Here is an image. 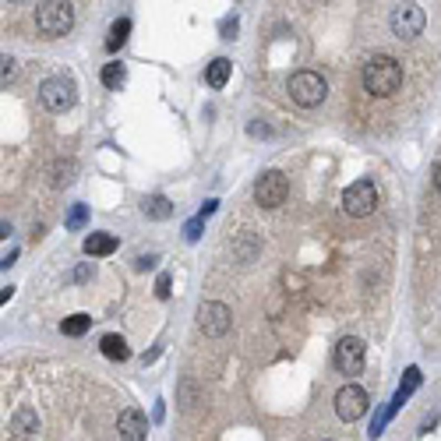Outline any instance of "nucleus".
<instances>
[{
    "instance_id": "f257e3e1",
    "label": "nucleus",
    "mask_w": 441,
    "mask_h": 441,
    "mask_svg": "<svg viewBox=\"0 0 441 441\" xmlns=\"http://www.w3.org/2000/svg\"><path fill=\"white\" fill-rule=\"evenodd\" d=\"M360 78H364V88L371 96L389 99V96H396L402 88V64L396 61V57H389V53H374L371 61L364 64Z\"/></svg>"
},
{
    "instance_id": "f03ea898",
    "label": "nucleus",
    "mask_w": 441,
    "mask_h": 441,
    "mask_svg": "<svg viewBox=\"0 0 441 441\" xmlns=\"http://www.w3.org/2000/svg\"><path fill=\"white\" fill-rule=\"evenodd\" d=\"M325 96H329V81L321 78L318 71H297V74L289 78V99L297 103V106H304V110L321 106V103H325Z\"/></svg>"
},
{
    "instance_id": "7ed1b4c3",
    "label": "nucleus",
    "mask_w": 441,
    "mask_h": 441,
    "mask_svg": "<svg viewBox=\"0 0 441 441\" xmlns=\"http://www.w3.org/2000/svg\"><path fill=\"white\" fill-rule=\"evenodd\" d=\"M71 25H74V8H71V4H61V0H53V4H39V11H36V28H39L46 39L68 36Z\"/></svg>"
},
{
    "instance_id": "20e7f679",
    "label": "nucleus",
    "mask_w": 441,
    "mask_h": 441,
    "mask_svg": "<svg viewBox=\"0 0 441 441\" xmlns=\"http://www.w3.org/2000/svg\"><path fill=\"white\" fill-rule=\"evenodd\" d=\"M378 201H381V194H378L374 181H357V184H349V187L342 191V209H346V216H357V219L371 216V212L378 209Z\"/></svg>"
},
{
    "instance_id": "39448f33",
    "label": "nucleus",
    "mask_w": 441,
    "mask_h": 441,
    "mask_svg": "<svg viewBox=\"0 0 441 441\" xmlns=\"http://www.w3.org/2000/svg\"><path fill=\"white\" fill-rule=\"evenodd\" d=\"M289 194V181L279 173V170H265L258 181H254V201L261 209H279Z\"/></svg>"
},
{
    "instance_id": "423d86ee",
    "label": "nucleus",
    "mask_w": 441,
    "mask_h": 441,
    "mask_svg": "<svg viewBox=\"0 0 441 441\" xmlns=\"http://www.w3.org/2000/svg\"><path fill=\"white\" fill-rule=\"evenodd\" d=\"M39 99H43V106H46V110H53V113L71 110V106H74V81H71V78H64V74L46 78V81L39 85Z\"/></svg>"
},
{
    "instance_id": "0eeeda50",
    "label": "nucleus",
    "mask_w": 441,
    "mask_h": 441,
    "mask_svg": "<svg viewBox=\"0 0 441 441\" xmlns=\"http://www.w3.org/2000/svg\"><path fill=\"white\" fill-rule=\"evenodd\" d=\"M229 325H233V311H229L226 304H219V300H205V304L198 307V329H201L205 336L219 339V336L229 332Z\"/></svg>"
},
{
    "instance_id": "6e6552de",
    "label": "nucleus",
    "mask_w": 441,
    "mask_h": 441,
    "mask_svg": "<svg viewBox=\"0 0 441 441\" xmlns=\"http://www.w3.org/2000/svg\"><path fill=\"white\" fill-rule=\"evenodd\" d=\"M364 357H367V346H364V339H357V336H346V339H339V342H336L332 364H336V371H339V374H357V371L364 367Z\"/></svg>"
},
{
    "instance_id": "1a4fd4ad",
    "label": "nucleus",
    "mask_w": 441,
    "mask_h": 441,
    "mask_svg": "<svg viewBox=\"0 0 441 441\" xmlns=\"http://www.w3.org/2000/svg\"><path fill=\"white\" fill-rule=\"evenodd\" d=\"M367 406H371V399H367V392H364L360 385H342V389L336 392V413H339V420H346V424L360 420V417L367 413Z\"/></svg>"
},
{
    "instance_id": "9d476101",
    "label": "nucleus",
    "mask_w": 441,
    "mask_h": 441,
    "mask_svg": "<svg viewBox=\"0 0 441 441\" xmlns=\"http://www.w3.org/2000/svg\"><path fill=\"white\" fill-rule=\"evenodd\" d=\"M424 21H427V14H424L420 4H402V8H396L392 18H389L392 32H396L399 39H413V36H420V32H424Z\"/></svg>"
},
{
    "instance_id": "9b49d317",
    "label": "nucleus",
    "mask_w": 441,
    "mask_h": 441,
    "mask_svg": "<svg viewBox=\"0 0 441 441\" xmlns=\"http://www.w3.org/2000/svg\"><path fill=\"white\" fill-rule=\"evenodd\" d=\"M116 431H121L124 441H145L149 438V417H145L141 409L127 406V409H121V417H116Z\"/></svg>"
},
{
    "instance_id": "f8f14e48",
    "label": "nucleus",
    "mask_w": 441,
    "mask_h": 441,
    "mask_svg": "<svg viewBox=\"0 0 441 441\" xmlns=\"http://www.w3.org/2000/svg\"><path fill=\"white\" fill-rule=\"evenodd\" d=\"M81 247H85L88 258H106V254L116 251V237H113V233H88Z\"/></svg>"
},
{
    "instance_id": "ddd939ff",
    "label": "nucleus",
    "mask_w": 441,
    "mask_h": 441,
    "mask_svg": "<svg viewBox=\"0 0 441 441\" xmlns=\"http://www.w3.org/2000/svg\"><path fill=\"white\" fill-rule=\"evenodd\" d=\"M99 349H103V357H106V360H127V357H131L127 339H124V336H116V332L103 336V339H99Z\"/></svg>"
},
{
    "instance_id": "4468645a",
    "label": "nucleus",
    "mask_w": 441,
    "mask_h": 441,
    "mask_svg": "<svg viewBox=\"0 0 441 441\" xmlns=\"http://www.w3.org/2000/svg\"><path fill=\"white\" fill-rule=\"evenodd\" d=\"M229 71H233V64L226 61V57H216V61L205 68V81H209L212 88H223L229 81Z\"/></svg>"
},
{
    "instance_id": "2eb2a0df",
    "label": "nucleus",
    "mask_w": 441,
    "mask_h": 441,
    "mask_svg": "<svg viewBox=\"0 0 441 441\" xmlns=\"http://www.w3.org/2000/svg\"><path fill=\"white\" fill-rule=\"evenodd\" d=\"M141 212L149 216V219H170V216H173V205H170V198L152 194V198H145V201H141Z\"/></svg>"
},
{
    "instance_id": "dca6fc26",
    "label": "nucleus",
    "mask_w": 441,
    "mask_h": 441,
    "mask_svg": "<svg viewBox=\"0 0 441 441\" xmlns=\"http://www.w3.org/2000/svg\"><path fill=\"white\" fill-rule=\"evenodd\" d=\"M127 36H131V18H116L113 25H110V36H106V50L113 53V50H121L124 43H127Z\"/></svg>"
},
{
    "instance_id": "f3484780",
    "label": "nucleus",
    "mask_w": 441,
    "mask_h": 441,
    "mask_svg": "<svg viewBox=\"0 0 441 441\" xmlns=\"http://www.w3.org/2000/svg\"><path fill=\"white\" fill-rule=\"evenodd\" d=\"M88 329H92V318H88V314H71V318L61 321V332L64 336H85Z\"/></svg>"
},
{
    "instance_id": "a211bd4d",
    "label": "nucleus",
    "mask_w": 441,
    "mask_h": 441,
    "mask_svg": "<svg viewBox=\"0 0 441 441\" xmlns=\"http://www.w3.org/2000/svg\"><path fill=\"white\" fill-rule=\"evenodd\" d=\"M99 78H103L106 88H121V85L127 81V68H124V64H106Z\"/></svg>"
},
{
    "instance_id": "6ab92c4d",
    "label": "nucleus",
    "mask_w": 441,
    "mask_h": 441,
    "mask_svg": "<svg viewBox=\"0 0 441 441\" xmlns=\"http://www.w3.org/2000/svg\"><path fill=\"white\" fill-rule=\"evenodd\" d=\"M0 64H4V68H0V81H11L14 78V57H4V61H0Z\"/></svg>"
},
{
    "instance_id": "aec40b11",
    "label": "nucleus",
    "mask_w": 441,
    "mask_h": 441,
    "mask_svg": "<svg viewBox=\"0 0 441 441\" xmlns=\"http://www.w3.org/2000/svg\"><path fill=\"white\" fill-rule=\"evenodd\" d=\"M156 297H159V300H166V297H170V276H166V272L156 279Z\"/></svg>"
},
{
    "instance_id": "412c9836",
    "label": "nucleus",
    "mask_w": 441,
    "mask_h": 441,
    "mask_svg": "<svg viewBox=\"0 0 441 441\" xmlns=\"http://www.w3.org/2000/svg\"><path fill=\"white\" fill-rule=\"evenodd\" d=\"M85 223V205H74V209H71V219H68V226L71 229H78Z\"/></svg>"
},
{
    "instance_id": "4be33fe9",
    "label": "nucleus",
    "mask_w": 441,
    "mask_h": 441,
    "mask_svg": "<svg viewBox=\"0 0 441 441\" xmlns=\"http://www.w3.org/2000/svg\"><path fill=\"white\" fill-rule=\"evenodd\" d=\"M201 223H205V219H191V223L184 226V237H187V240H198V233H201Z\"/></svg>"
},
{
    "instance_id": "5701e85b",
    "label": "nucleus",
    "mask_w": 441,
    "mask_h": 441,
    "mask_svg": "<svg viewBox=\"0 0 441 441\" xmlns=\"http://www.w3.org/2000/svg\"><path fill=\"white\" fill-rule=\"evenodd\" d=\"M216 205H219V201H216V198H209V201L201 205V212H198V219H209V216L216 212Z\"/></svg>"
},
{
    "instance_id": "b1692460",
    "label": "nucleus",
    "mask_w": 441,
    "mask_h": 441,
    "mask_svg": "<svg viewBox=\"0 0 441 441\" xmlns=\"http://www.w3.org/2000/svg\"><path fill=\"white\" fill-rule=\"evenodd\" d=\"M233 32H237V18H226L223 21V39H233Z\"/></svg>"
},
{
    "instance_id": "393cba45",
    "label": "nucleus",
    "mask_w": 441,
    "mask_h": 441,
    "mask_svg": "<svg viewBox=\"0 0 441 441\" xmlns=\"http://www.w3.org/2000/svg\"><path fill=\"white\" fill-rule=\"evenodd\" d=\"M434 191H438V194H441V163H438V166H434Z\"/></svg>"
},
{
    "instance_id": "a878e982",
    "label": "nucleus",
    "mask_w": 441,
    "mask_h": 441,
    "mask_svg": "<svg viewBox=\"0 0 441 441\" xmlns=\"http://www.w3.org/2000/svg\"><path fill=\"white\" fill-rule=\"evenodd\" d=\"M321 441H332V438H321Z\"/></svg>"
}]
</instances>
